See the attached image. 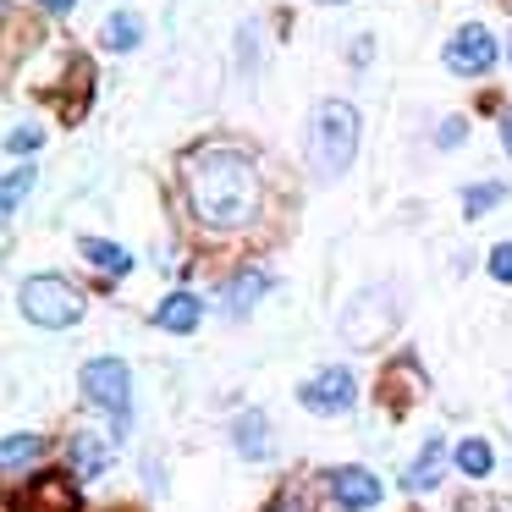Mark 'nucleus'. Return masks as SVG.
I'll return each mask as SVG.
<instances>
[{"label": "nucleus", "mask_w": 512, "mask_h": 512, "mask_svg": "<svg viewBox=\"0 0 512 512\" xmlns=\"http://www.w3.org/2000/svg\"><path fill=\"white\" fill-rule=\"evenodd\" d=\"M182 188L204 226L237 232L259 215V166L232 144H199L182 155Z\"/></svg>", "instance_id": "obj_1"}, {"label": "nucleus", "mask_w": 512, "mask_h": 512, "mask_svg": "<svg viewBox=\"0 0 512 512\" xmlns=\"http://www.w3.org/2000/svg\"><path fill=\"white\" fill-rule=\"evenodd\" d=\"M353 149H358L353 105L325 100L320 111H314V127H309V166H314V177H342V171L353 166Z\"/></svg>", "instance_id": "obj_2"}, {"label": "nucleus", "mask_w": 512, "mask_h": 512, "mask_svg": "<svg viewBox=\"0 0 512 512\" xmlns=\"http://www.w3.org/2000/svg\"><path fill=\"white\" fill-rule=\"evenodd\" d=\"M17 303H23V314L34 325H45V331H61V325L83 320V292L61 276H28L23 292H17Z\"/></svg>", "instance_id": "obj_3"}, {"label": "nucleus", "mask_w": 512, "mask_h": 512, "mask_svg": "<svg viewBox=\"0 0 512 512\" xmlns=\"http://www.w3.org/2000/svg\"><path fill=\"white\" fill-rule=\"evenodd\" d=\"M83 397L94 408H105L116 419V430H127V413H133V375H127L122 358H89L83 364Z\"/></svg>", "instance_id": "obj_4"}, {"label": "nucleus", "mask_w": 512, "mask_h": 512, "mask_svg": "<svg viewBox=\"0 0 512 512\" xmlns=\"http://www.w3.org/2000/svg\"><path fill=\"white\" fill-rule=\"evenodd\" d=\"M353 375H347V369H320V375H314V380H303V391H298V402H303V408H309V413H320V419H336V413H347V408H353Z\"/></svg>", "instance_id": "obj_5"}, {"label": "nucleus", "mask_w": 512, "mask_h": 512, "mask_svg": "<svg viewBox=\"0 0 512 512\" xmlns=\"http://www.w3.org/2000/svg\"><path fill=\"white\" fill-rule=\"evenodd\" d=\"M446 67L463 72V78H479V72H490V67H496V39H490L479 23L457 28L452 45H446Z\"/></svg>", "instance_id": "obj_6"}, {"label": "nucleus", "mask_w": 512, "mask_h": 512, "mask_svg": "<svg viewBox=\"0 0 512 512\" xmlns=\"http://www.w3.org/2000/svg\"><path fill=\"white\" fill-rule=\"evenodd\" d=\"M331 496H336V507L364 512V507H375V501H380V479L369 474V468H336V474H331Z\"/></svg>", "instance_id": "obj_7"}, {"label": "nucleus", "mask_w": 512, "mask_h": 512, "mask_svg": "<svg viewBox=\"0 0 512 512\" xmlns=\"http://www.w3.org/2000/svg\"><path fill=\"white\" fill-rule=\"evenodd\" d=\"M265 287H270L265 270H243V276H232V281H226V292H221L226 314H248L259 298H265Z\"/></svg>", "instance_id": "obj_8"}, {"label": "nucleus", "mask_w": 512, "mask_h": 512, "mask_svg": "<svg viewBox=\"0 0 512 512\" xmlns=\"http://www.w3.org/2000/svg\"><path fill=\"white\" fill-rule=\"evenodd\" d=\"M155 320H160V331L188 336L193 325H199V298H193V292H171V298L155 309Z\"/></svg>", "instance_id": "obj_9"}, {"label": "nucleus", "mask_w": 512, "mask_h": 512, "mask_svg": "<svg viewBox=\"0 0 512 512\" xmlns=\"http://www.w3.org/2000/svg\"><path fill=\"white\" fill-rule=\"evenodd\" d=\"M232 441H237V452H243V457H265V452H270V424H265V413L248 408L243 419L232 424Z\"/></svg>", "instance_id": "obj_10"}, {"label": "nucleus", "mask_w": 512, "mask_h": 512, "mask_svg": "<svg viewBox=\"0 0 512 512\" xmlns=\"http://www.w3.org/2000/svg\"><path fill=\"white\" fill-rule=\"evenodd\" d=\"M34 507L39 512H72V507H78V485H72V479H61V474L34 479Z\"/></svg>", "instance_id": "obj_11"}, {"label": "nucleus", "mask_w": 512, "mask_h": 512, "mask_svg": "<svg viewBox=\"0 0 512 512\" xmlns=\"http://www.w3.org/2000/svg\"><path fill=\"white\" fill-rule=\"evenodd\" d=\"M441 452H446V446L430 435V441H424V452L408 463V474H402V485H408V490H430V485H441Z\"/></svg>", "instance_id": "obj_12"}, {"label": "nucleus", "mask_w": 512, "mask_h": 512, "mask_svg": "<svg viewBox=\"0 0 512 512\" xmlns=\"http://www.w3.org/2000/svg\"><path fill=\"white\" fill-rule=\"evenodd\" d=\"M105 463H111V441H100V435H72V468L83 479L105 474Z\"/></svg>", "instance_id": "obj_13"}, {"label": "nucleus", "mask_w": 512, "mask_h": 512, "mask_svg": "<svg viewBox=\"0 0 512 512\" xmlns=\"http://www.w3.org/2000/svg\"><path fill=\"white\" fill-rule=\"evenodd\" d=\"M83 259H89L94 270H105V276H127L133 270V254L127 248H116V243H100V237H83Z\"/></svg>", "instance_id": "obj_14"}, {"label": "nucleus", "mask_w": 512, "mask_h": 512, "mask_svg": "<svg viewBox=\"0 0 512 512\" xmlns=\"http://www.w3.org/2000/svg\"><path fill=\"white\" fill-rule=\"evenodd\" d=\"M39 452H45V441H39V435H6L0 463H6V474H23V463H39Z\"/></svg>", "instance_id": "obj_15"}, {"label": "nucleus", "mask_w": 512, "mask_h": 512, "mask_svg": "<svg viewBox=\"0 0 512 512\" xmlns=\"http://www.w3.org/2000/svg\"><path fill=\"white\" fill-rule=\"evenodd\" d=\"M34 177H39L34 166H28V171H6V193H0V210H6V221H12V215L23 210V199L34 193Z\"/></svg>", "instance_id": "obj_16"}, {"label": "nucleus", "mask_w": 512, "mask_h": 512, "mask_svg": "<svg viewBox=\"0 0 512 512\" xmlns=\"http://www.w3.org/2000/svg\"><path fill=\"white\" fill-rule=\"evenodd\" d=\"M138 39H144V23H138V17L116 12L111 23H105V45L111 50H138Z\"/></svg>", "instance_id": "obj_17"}, {"label": "nucleus", "mask_w": 512, "mask_h": 512, "mask_svg": "<svg viewBox=\"0 0 512 512\" xmlns=\"http://www.w3.org/2000/svg\"><path fill=\"white\" fill-rule=\"evenodd\" d=\"M501 199H507V182H479V188L463 193V215H468V221H479V215H485L490 204H501Z\"/></svg>", "instance_id": "obj_18"}, {"label": "nucleus", "mask_w": 512, "mask_h": 512, "mask_svg": "<svg viewBox=\"0 0 512 512\" xmlns=\"http://www.w3.org/2000/svg\"><path fill=\"white\" fill-rule=\"evenodd\" d=\"M457 468H463L468 479H485L490 468H496V457H490L485 441H463V446H457Z\"/></svg>", "instance_id": "obj_19"}, {"label": "nucleus", "mask_w": 512, "mask_h": 512, "mask_svg": "<svg viewBox=\"0 0 512 512\" xmlns=\"http://www.w3.org/2000/svg\"><path fill=\"white\" fill-rule=\"evenodd\" d=\"M265 512H314V507H309V496H303V490H292V485H287V490H281V496L270 501Z\"/></svg>", "instance_id": "obj_20"}, {"label": "nucleus", "mask_w": 512, "mask_h": 512, "mask_svg": "<svg viewBox=\"0 0 512 512\" xmlns=\"http://www.w3.org/2000/svg\"><path fill=\"white\" fill-rule=\"evenodd\" d=\"M39 127H12V133H6V149H12V155H23V149H39Z\"/></svg>", "instance_id": "obj_21"}, {"label": "nucleus", "mask_w": 512, "mask_h": 512, "mask_svg": "<svg viewBox=\"0 0 512 512\" xmlns=\"http://www.w3.org/2000/svg\"><path fill=\"white\" fill-rule=\"evenodd\" d=\"M490 276H496V281H512V243H496V248H490Z\"/></svg>", "instance_id": "obj_22"}, {"label": "nucleus", "mask_w": 512, "mask_h": 512, "mask_svg": "<svg viewBox=\"0 0 512 512\" xmlns=\"http://www.w3.org/2000/svg\"><path fill=\"white\" fill-rule=\"evenodd\" d=\"M457 512H512V501H496V496H474V501H463Z\"/></svg>", "instance_id": "obj_23"}, {"label": "nucleus", "mask_w": 512, "mask_h": 512, "mask_svg": "<svg viewBox=\"0 0 512 512\" xmlns=\"http://www.w3.org/2000/svg\"><path fill=\"white\" fill-rule=\"evenodd\" d=\"M435 144H441V149H457V144H463V122L452 116V122L441 127V138H435Z\"/></svg>", "instance_id": "obj_24"}, {"label": "nucleus", "mask_w": 512, "mask_h": 512, "mask_svg": "<svg viewBox=\"0 0 512 512\" xmlns=\"http://www.w3.org/2000/svg\"><path fill=\"white\" fill-rule=\"evenodd\" d=\"M39 6H45V12H72L78 0H39Z\"/></svg>", "instance_id": "obj_25"}, {"label": "nucleus", "mask_w": 512, "mask_h": 512, "mask_svg": "<svg viewBox=\"0 0 512 512\" xmlns=\"http://www.w3.org/2000/svg\"><path fill=\"white\" fill-rule=\"evenodd\" d=\"M501 144H507V155H512V116L501 122Z\"/></svg>", "instance_id": "obj_26"}, {"label": "nucleus", "mask_w": 512, "mask_h": 512, "mask_svg": "<svg viewBox=\"0 0 512 512\" xmlns=\"http://www.w3.org/2000/svg\"><path fill=\"white\" fill-rule=\"evenodd\" d=\"M325 6H331V0H325Z\"/></svg>", "instance_id": "obj_27"}]
</instances>
